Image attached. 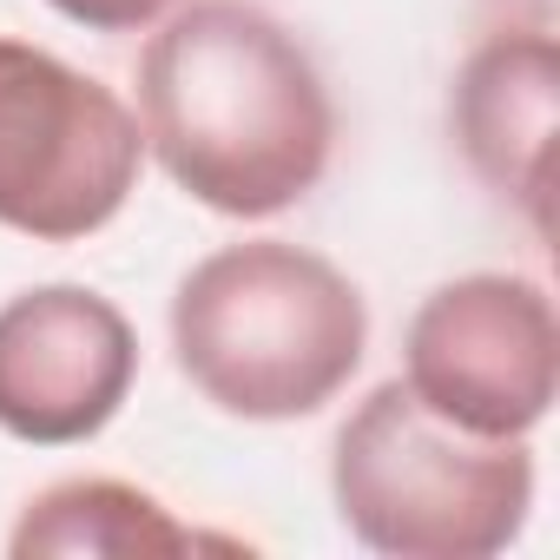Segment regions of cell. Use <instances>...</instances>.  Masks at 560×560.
Wrapping results in <instances>:
<instances>
[{"label": "cell", "mask_w": 560, "mask_h": 560, "mask_svg": "<svg viewBox=\"0 0 560 560\" xmlns=\"http://www.w3.org/2000/svg\"><path fill=\"white\" fill-rule=\"evenodd\" d=\"M145 152L218 218H277L337 152V106L311 47L257 0H191L139 54Z\"/></svg>", "instance_id": "1"}, {"label": "cell", "mask_w": 560, "mask_h": 560, "mask_svg": "<svg viewBox=\"0 0 560 560\" xmlns=\"http://www.w3.org/2000/svg\"><path fill=\"white\" fill-rule=\"evenodd\" d=\"M370 350V304L350 277L284 237L198 257L172 291L185 383L237 422H298L350 389Z\"/></svg>", "instance_id": "2"}, {"label": "cell", "mask_w": 560, "mask_h": 560, "mask_svg": "<svg viewBox=\"0 0 560 560\" xmlns=\"http://www.w3.org/2000/svg\"><path fill=\"white\" fill-rule=\"evenodd\" d=\"M343 527L389 560H488L521 540L534 508L527 435H468L402 376L376 383L330 448Z\"/></svg>", "instance_id": "3"}, {"label": "cell", "mask_w": 560, "mask_h": 560, "mask_svg": "<svg viewBox=\"0 0 560 560\" xmlns=\"http://www.w3.org/2000/svg\"><path fill=\"white\" fill-rule=\"evenodd\" d=\"M139 165V113L106 80L0 40V224L34 244H80L126 211Z\"/></svg>", "instance_id": "4"}, {"label": "cell", "mask_w": 560, "mask_h": 560, "mask_svg": "<svg viewBox=\"0 0 560 560\" xmlns=\"http://www.w3.org/2000/svg\"><path fill=\"white\" fill-rule=\"evenodd\" d=\"M402 383L468 435H534L560 396V317L534 277L435 284L402 337Z\"/></svg>", "instance_id": "5"}, {"label": "cell", "mask_w": 560, "mask_h": 560, "mask_svg": "<svg viewBox=\"0 0 560 560\" xmlns=\"http://www.w3.org/2000/svg\"><path fill=\"white\" fill-rule=\"evenodd\" d=\"M139 337L86 284H34L0 304V429L34 448L93 442L132 396Z\"/></svg>", "instance_id": "6"}, {"label": "cell", "mask_w": 560, "mask_h": 560, "mask_svg": "<svg viewBox=\"0 0 560 560\" xmlns=\"http://www.w3.org/2000/svg\"><path fill=\"white\" fill-rule=\"evenodd\" d=\"M553 119H560L553 27L527 21L481 34L455 73L448 132L468 172L501 205H514L534 224V237H553Z\"/></svg>", "instance_id": "7"}, {"label": "cell", "mask_w": 560, "mask_h": 560, "mask_svg": "<svg viewBox=\"0 0 560 560\" xmlns=\"http://www.w3.org/2000/svg\"><path fill=\"white\" fill-rule=\"evenodd\" d=\"M205 540L145 488L132 481H113V475H73V481H54L40 488L14 534H8V553L14 560H152V553H198Z\"/></svg>", "instance_id": "8"}, {"label": "cell", "mask_w": 560, "mask_h": 560, "mask_svg": "<svg viewBox=\"0 0 560 560\" xmlns=\"http://www.w3.org/2000/svg\"><path fill=\"white\" fill-rule=\"evenodd\" d=\"M47 8L67 14V21L86 27V34H139V27L165 21L178 0H47Z\"/></svg>", "instance_id": "9"}]
</instances>
